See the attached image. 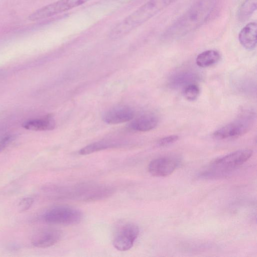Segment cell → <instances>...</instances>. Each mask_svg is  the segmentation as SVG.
Segmentation results:
<instances>
[{
  "label": "cell",
  "instance_id": "14",
  "mask_svg": "<svg viewBox=\"0 0 257 257\" xmlns=\"http://www.w3.org/2000/svg\"><path fill=\"white\" fill-rule=\"evenodd\" d=\"M55 126L53 117L48 115L44 117L26 122L23 127L32 131H47L53 130Z\"/></svg>",
  "mask_w": 257,
  "mask_h": 257
},
{
  "label": "cell",
  "instance_id": "11",
  "mask_svg": "<svg viewBox=\"0 0 257 257\" xmlns=\"http://www.w3.org/2000/svg\"><path fill=\"white\" fill-rule=\"evenodd\" d=\"M134 117V111L127 106H119L106 111L103 115V121L109 124H116L129 121Z\"/></svg>",
  "mask_w": 257,
  "mask_h": 257
},
{
  "label": "cell",
  "instance_id": "16",
  "mask_svg": "<svg viewBox=\"0 0 257 257\" xmlns=\"http://www.w3.org/2000/svg\"><path fill=\"white\" fill-rule=\"evenodd\" d=\"M220 58L219 53L215 50H208L200 53L196 59L198 66L207 67L216 63Z\"/></svg>",
  "mask_w": 257,
  "mask_h": 257
},
{
  "label": "cell",
  "instance_id": "5",
  "mask_svg": "<svg viewBox=\"0 0 257 257\" xmlns=\"http://www.w3.org/2000/svg\"><path fill=\"white\" fill-rule=\"evenodd\" d=\"M42 218L50 224L69 225L79 223L83 218V214L77 208L60 205L47 210L43 214Z\"/></svg>",
  "mask_w": 257,
  "mask_h": 257
},
{
  "label": "cell",
  "instance_id": "1",
  "mask_svg": "<svg viewBox=\"0 0 257 257\" xmlns=\"http://www.w3.org/2000/svg\"><path fill=\"white\" fill-rule=\"evenodd\" d=\"M218 0H197L163 33L165 40L181 38L204 24L212 16Z\"/></svg>",
  "mask_w": 257,
  "mask_h": 257
},
{
  "label": "cell",
  "instance_id": "7",
  "mask_svg": "<svg viewBox=\"0 0 257 257\" xmlns=\"http://www.w3.org/2000/svg\"><path fill=\"white\" fill-rule=\"evenodd\" d=\"M140 232L139 226L132 222H123L116 228L112 239V244L119 251L131 249Z\"/></svg>",
  "mask_w": 257,
  "mask_h": 257
},
{
  "label": "cell",
  "instance_id": "20",
  "mask_svg": "<svg viewBox=\"0 0 257 257\" xmlns=\"http://www.w3.org/2000/svg\"><path fill=\"white\" fill-rule=\"evenodd\" d=\"M33 202V200L31 198H26L22 200L19 205L20 211H24L28 209L32 205Z\"/></svg>",
  "mask_w": 257,
  "mask_h": 257
},
{
  "label": "cell",
  "instance_id": "3",
  "mask_svg": "<svg viewBox=\"0 0 257 257\" xmlns=\"http://www.w3.org/2000/svg\"><path fill=\"white\" fill-rule=\"evenodd\" d=\"M55 197L61 199L90 202L103 200L111 196L114 188L109 185L92 182L79 183L54 189Z\"/></svg>",
  "mask_w": 257,
  "mask_h": 257
},
{
  "label": "cell",
  "instance_id": "9",
  "mask_svg": "<svg viewBox=\"0 0 257 257\" xmlns=\"http://www.w3.org/2000/svg\"><path fill=\"white\" fill-rule=\"evenodd\" d=\"M178 162L170 157H161L152 160L148 165V171L153 176L166 177L171 174L177 168Z\"/></svg>",
  "mask_w": 257,
  "mask_h": 257
},
{
  "label": "cell",
  "instance_id": "21",
  "mask_svg": "<svg viewBox=\"0 0 257 257\" xmlns=\"http://www.w3.org/2000/svg\"><path fill=\"white\" fill-rule=\"evenodd\" d=\"M11 136H7L0 141V151L11 142Z\"/></svg>",
  "mask_w": 257,
  "mask_h": 257
},
{
  "label": "cell",
  "instance_id": "2",
  "mask_svg": "<svg viewBox=\"0 0 257 257\" xmlns=\"http://www.w3.org/2000/svg\"><path fill=\"white\" fill-rule=\"evenodd\" d=\"M176 0H149L116 25L110 31L111 39H119L142 25Z\"/></svg>",
  "mask_w": 257,
  "mask_h": 257
},
{
  "label": "cell",
  "instance_id": "4",
  "mask_svg": "<svg viewBox=\"0 0 257 257\" xmlns=\"http://www.w3.org/2000/svg\"><path fill=\"white\" fill-rule=\"evenodd\" d=\"M252 154V150L242 149L218 158L209 164L200 176L208 178L226 176L247 161Z\"/></svg>",
  "mask_w": 257,
  "mask_h": 257
},
{
  "label": "cell",
  "instance_id": "13",
  "mask_svg": "<svg viewBox=\"0 0 257 257\" xmlns=\"http://www.w3.org/2000/svg\"><path fill=\"white\" fill-rule=\"evenodd\" d=\"M158 118L155 114L147 113L133 120L128 127L134 131L147 132L154 128L158 124Z\"/></svg>",
  "mask_w": 257,
  "mask_h": 257
},
{
  "label": "cell",
  "instance_id": "18",
  "mask_svg": "<svg viewBox=\"0 0 257 257\" xmlns=\"http://www.w3.org/2000/svg\"><path fill=\"white\" fill-rule=\"evenodd\" d=\"M200 90L199 86L194 83H190L186 85L183 90L184 97L189 101H194L199 96Z\"/></svg>",
  "mask_w": 257,
  "mask_h": 257
},
{
  "label": "cell",
  "instance_id": "19",
  "mask_svg": "<svg viewBox=\"0 0 257 257\" xmlns=\"http://www.w3.org/2000/svg\"><path fill=\"white\" fill-rule=\"evenodd\" d=\"M178 139V136L171 135L160 139L157 144L160 147H165L176 142Z\"/></svg>",
  "mask_w": 257,
  "mask_h": 257
},
{
  "label": "cell",
  "instance_id": "10",
  "mask_svg": "<svg viewBox=\"0 0 257 257\" xmlns=\"http://www.w3.org/2000/svg\"><path fill=\"white\" fill-rule=\"evenodd\" d=\"M61 230L54 228L43 229L33 237L32 244L36 247L46 248L57 243L62 238Z\"/></svg>",
  "mask_w": 257,
  "mask_h": 257
},
{
  "label": "cell",
  "instance_id": "12",
  "mask_svg": "<svg viewBox=\"0 0 257 257\" xmlns=\"http://www.w3.org/2000/svg\"><path fill=\"white\" fill-rule=\"evenodd\" d=\"M257 24L252 22L246 25L238 34L240 44L247 50L254 49L256 46Z\"/></svg>",
  "mask_w": 257,
  "mask_h": 257
},
{
  "label": "cell",
  "instance_id": "15",
  "mask_svg": "<svg viewBox=\"0 0 257 257\" xmlns=\"http://www.w3.org/2000/svg\"><path fill=\"white\" fill-rule=\"evenodd\" d=\"M120 143L114 141L103 140L90 144L81 149L78 154L86 155L109 148H114L120 146Z\"/></svg>",
  "mask_w": 257,
  "mask_h": 257
},
{
  "label": "cell",
  "instance_id": "17",
  "mask_svg": "<svg viewBox=\"0 0 257 257\" xmlns=\"http://www.w3.org/2000/svg\"><path fill=\"white\" fill-rule=\"evenodd\" d=\"M257 0H244L238 12L240 21L247 20L256 10Z\"/></svg>",
  "mask_w": 257,
  "mask_h": 257
},
{
  "label": "cell",
  "instance_id": "6",
  "mask_svg": "<svg viewBox=\"0 0 257 257\" xmlns=\"http://www.w3.org/2000/svg\"><path fill=\"white\" fill-rule=\"evenodd\" d=\"M253 116L248 113L229 122L215 131L213 136L219 140L233 139L247 133L250 129Z\"/></svg>",
  "mask_w": 257,
  "mask_h": 257
},
{
  "label": "cell",
  "instance_id": "8",
  "mask_svg": "<svg viewBox=\"0 0 257 257\" xmlns=\"http://www.w3.org/2000/svg\"><path fill=\"white\" fill-rule=\"evenodd\" d=\"M90 0H59L44 6L31 14L29 19L36 21L65 12L83 5Z\"/></svg>",
  "mask_w": 257,
  "mask_h": 257
}]
</instances>
